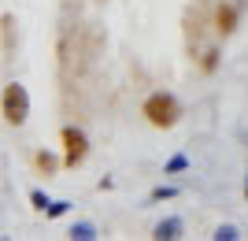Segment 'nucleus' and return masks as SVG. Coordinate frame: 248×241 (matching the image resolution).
Instances as JSON below:
<instances>
[{
	"label": "nucleus",
	"mask_w": 248,
	"mask_h": 241,
	"mask_svg": "<svg viewBox=\"0 0 248 241\" xmlns=\"http://www.w3.org/2000/svg\"><path fill=\"white\" fill-rule=\"evenodd\" d=\"M63 211H67V204H63V200H56V204L48 208V215H63Z\"/></svg>",
	"instance_id": "obj_12"
},
{
	"label": "nucleus",
	"mask_w": 248,
	"mask_h": 241,
	"mask_svg": "<svg viewBox=\"0 0 248 241\" xmlns=\"http://www.w3.org/2000/svg\"><path fill=\"white\" fill-rule=\"evenodd\" d=\"M26 112H30V96L19 82H8L4 85V119L11 126H22L26 123Z\"/></svg>",
	"instance_id": "obj_2"
},
{
	"label": "nucleus",
	"mask_w": 248,
	"mask_h": 241,
	"mask_svg": "<svg viewBox=\"0 0 248 241\" xmlns=\"http://www.w3.org/2000/svg\"><path fill=\"white\" fill-rule=\"evenodd\" d=\"M215 56H218V52H204V71H207V74L215 71V63H218V60H215Z\"/></svg>",
	"instance_id": "obj_9"
},
{
	"label": "nucleus",
	"mask_w": 248,
	"mask_h": 241,
	"mask_svg": "<svg viewBox=\"0 0 248 241\" xmlns=\"http://www.w3.org/2000/svg\"><path fill=\"white\" fill-rule=\"evenodd\" d=\"M33 167L41 171V175H52L60 163H56V156H48V152H37V156H33Z\"/></svg>",
	"instance_id": "obj_6"
},
{
	"label": "nucleus",
	"mask_w": 248,
	"mask_h": 241,
	"mask_svg": "<svg viewBox=\"0 0 248 241\" xmlns=\"http://www.w3.org/2000/svg\"><path fill=\"white\" fill-rule=\"evenodd\" d=\"M71 238H82V241H89V238H96V234H93V226H85V223H78V226L71 230Z\"/></svg>",
	"instance_id": "obj_7"
},
{
	"label": "nucleus",
	"mask_w": 248,
	"mask_h": 241,
	"mask_svg": "<svg viewBox=\"0 0 248 241\" xmlns=\"http://www.w3.org/2000/svg\"><path fill=\"white\" fill-rule=\"evenodd\" d=\"M141 115H145L152 126L167 130V126H174V123H178L182 108H178V100H174L170 93H152V96L145 100V108H141Z\"/></svg>",
	"instance_id": "obj_1"
},
{
	"label": "nucleus",
	"mask_w": 248,
	"mask_h": 241,
	"mask_svg": "<svg viewBox=\"0 0 248 241\" xmlns=\"http://www.w3.org/2000/svg\"><path fill=\"white\" fill-rule=\"evenodd\" d=\"M63 145H67V152H63V163H67V167H78V163H82L85 160V134L82 130H74V126H67V130H63Z\"/></svg>",
	"instance_id": "obj_3"
},
{
	"label": "nucleus",
	"mask_w": 248,
	"mask_h": 241,
	"mask_svg": "<svg viewBox=\"0 0 248 241\" xmlns=\"http://www.w3.org/2000/svg\"><path fill=\"white\" fill-rule=\"evenodd\" d=\"M11 26H15V19L4 15V52H11Z\"/></svg>",
	"instance_id": "obj_8"
},
{
	"label": "nucleus",
	"mask_w": 248,
	"mask_h": 241,
	"mask_svg": "<svg viewBox=\"0 0 248 241\" xmlns=\"http://www.w3.org/2000/svg\"><path fill=\"white\" fill-rule=\"evenodd\" d=\"M215 238H226V241H233V238H237V230H233V226H222V230H218Z\"/></svg>",
	"instance_id": "obj_11"
},
{
	"label": "nucleus",
	"mask_w": 248,
	"mask_h": 241,
	"mask_svg": "<svg viewBox=\"0 0 248 241\" xmlns=\"http://www.w3.org/2000/svg\"><path fill=\"white\" fill-rule=\"evenodd\" d=\"M215 26H218V33H233V30H237V8L222 0L218 11H215Z\"/></svg>",
	"instance_id": "obj_4"
},
{
	"label": "nucleus",
	"mask_w": 248,
	"mask_h": 241,
	"mask_svg": "<svg viewBox=\"0 0 248 241\" xmlns=\"http://www.w3.org/2000/svg\"><path fill=\"white\" fill-rule=\"evenodd\" d=\"M178 234H182V223L178 219H167V223H159V226H155V238H178Z\"/></svg>",
	"instance_id": "obj_5"
},
{
	"label": "nucleus",
	"mask_w": 248,
	"mask_h": 241,
	"mask_svg": "<svg viewBox=\"0 0 248 241\" xmlns=\"http://www.w3.org/2000/svg\"><path fill=\"white\" fill-rule=\"evenodd\" d=\"M182 167H186V156H174L170 163H167V171H182Z\"/></svg>",
	"instance_id": "obj_10"
}]
</instances>
